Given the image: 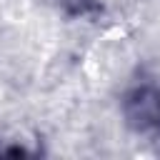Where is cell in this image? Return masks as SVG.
Masks as SVG:
<instances>
[{
  "label": "cell",
  "instance_id": "6da1fadb",
  "mask_svg": "<svg viewBox=\"0 0 160 160\" xmlns=\"http://www.w3.org/2000/svg\"><path fill=\"white\" fill-rule=\"evenodd\" d=\"M128 122L138 130H148L160 125V92L152 88H140L128 95L125 100Z\"/></svg>",
  "mask_w": 160,
  "mask_h": 160
}]
</instances>
